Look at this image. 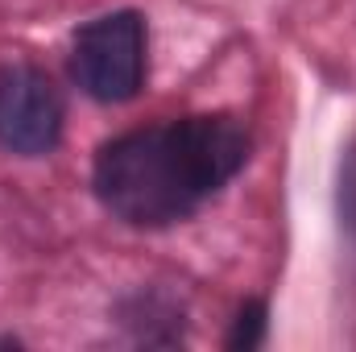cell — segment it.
Wrapping results in <instances>:
<instances>
[{
    "instance_id": "cell-2",
    "label": "cell",
    "mask_w": 356,
    "mask_h": 352,
    "mask_svg": "<svg viewBox=\"0 0 356 352\" xmlns=\"http://www.w3.org/2000/svg\"><path fill=\"white\" fill-rule=\"evenodd\" d=\"M71 75L99 104H124L145 79V21L137 13H108L79 29Z\"/></svg>"
},
{
    "instance_id": "cell-4",
    "label": "cell",
    "mask_w": 356,
    "mask_h": 352,
    "mask_svg": "<svg viewBox=\"0 0 356 352\" xmlns=\"http://www.w3.org/2000/svg\"><path fill=\"white\" fill-rule=\"evenodd\" d=\"M261 328H266V307L261 303H249L236 319V332H232V349H253L261 340Z\"/></svg>"
},
{
    "instance_id": "cell-1",
    "label": "cell",
    "mask_w": 356,
    "mask_h": 352,
    "mask_svg": "<svg viewBox=\"0 0 356 352\" xmlns=\"http://www.w3.org/2000/svg\"><path fill=\"white\" fill-rule=\"evenodd\" d=\"M249 158V137L228 116H186L108 141L95 158L99 203L137 228L186 220Z\"/></svg>"
},
{
    "instance_id": "cell-3",
    "label": "cell",
    "mask_w": 356,
    "mask_h": 352,
    "mask_svg": "<svg viewBox=\"0 0 356 352\" xmlns=\"http://www.w3.org/2000/svg\"><path fill=\"white\" fill-rule=\"evenodd\" d=\"M63 99L46 71L13 63L0 71V145L25 158H38L58 145Z\"/></svg>"
}]
</instances>
